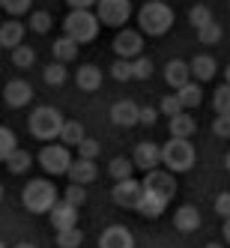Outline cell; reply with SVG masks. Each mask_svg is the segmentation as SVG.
<instances>
[{
  "label": "cell",
  "instance_id": "17",
  "mask_svg": "<svg viewBox=\"0 0 230 248\" xmlns=\"http://www.w3.org/2000/svg\"><path fill=\"white\" fill-rule=\"evenodd\" d=\"M66 176L72 183H78V186H90L96 176H99V168H96L93 158H78V162H72V168H69Z\"/></svg>",
  "mask_w": 230,
  "mask_h": 248
},
{
  "label": "cell",
  "instance_id": "1",
  "mask_svg": "<svg viewBox=\"0 0 230 248\" xmlns=\"http://www.w3.org/2000/svg\"><path fill=\"white\" fill-rule=\"evenodd\" d=\"M138 24H140V33H147V36H165L173 27V9L165 0H150L138 9Z\"/></svg>",
  "mask_w": 230,
  "mask_h": 248
},
{
  "label": "cell",
  "instance_id": "44",
  "mask_svg": "<svg viewBox=\"0 0 230 248\" xmlns=\"http://www.w3.org/2000/svg\"><path fill=\"white\" fill-rule=\"evenodd\" d=\"M215 212L224 216V218H230V191H221L215 198Z\"/></svg>",
  "mask_w": 230,
  "mask_h": 248
},
{
  "label": "cell",
  "instance_id": "24",
  "mask_svg": "<svg viewBox=\"0 0 230 248\" xmlns=\"http://www.w3.org/2000/svg\"><path fill=\"white\" fill-rule=\"evenodd\" d=\"M51 54H54V60H60V63H72L78 57V42L63 33V36L54 39V45H51Z\"/></svg>",
  "mask_w": 230,
  "mask_h": 248
},
{
  "label": "cell",
  "instance_id": "52",
  "mask_svg": "<svg viewBox=\"0 0 230 248\" xmlns=\"http://www.w3.org/2000/svg\"><path fill=\"white\" fill-rule=\"evenodd\" d=\"M0 201H3V186H0Z\"/></svg>",
  "mask_w": 230,
  "mask_h": 248
},
{
  "label": "cell",
  "instance_id": "8",
  "mask_svg": "<svg viewBox=\"0 0 230 248\" xmlns=\"http://www.w3.org/2000/svg\"><path fill=\"white\" fill-rule=\"evenodd\" d=\"M111 198H114V203L123 206V209H138L140 198H144V183H138L135 176H132V180H120V183H114Z\"/></svg>",
  "mask_w": 230,
  "mask_h": 248
},
{
  "label": "cell",
  "instance_id": "27",
  "mask_svg": "<svg viewBox=\"0 0 230 248\" xmlns=\"http://www.w3.org/2000/svg\"><path fill=\"white\" fill-rule=\"evenodd\" d=\"M108 173L114 176V183H120V180H132V173H135V162H132V158H126V155H117V158H111Z\"/></svg>",
  "mask_w": 230,
  "mask_h": 248
},
{
  "label": "cell",
  "instance_id": "10",
  "mask_svg": "<svg viewBox=\"0 0 230 248\" xmlns=\"http://www.w3.org/2000/svg\"><path fill=\"white\" fill-rule=\"evenodd\" d=\"M114 51L123 60H135V57H140V51H144V36H140L138 30H120L114 36Z\"/></svg>",
  "mask_w": 230,
  "mask_h": 248
},
{
  "label": "cell",
  "instance_id": "51",
  "mask_svg": "<svg viewBox=\"0 0 230 248\" xmlns=\"http://www.w3.org/2000/svg\"><path fill=\"white\" fill-rule=\"evenodd\" d=\"M206 248H221V245H215V242H212V245H206Z\"/></svg>",
  "mask_w": 230,
  "mask_h": 248
},
{
  "label": "cell",
  "instance_id": "45",
  "mask_svg": "<svg viewBox=\"0 0 230 248\" xmlns=\"http://www.w3.org/2000/svg\"><path fill=\"white\" fill-rule=\"evenodd\" d=\"M155 117H158L155 108H140V123L144 126H155Z\"/></svg>",
  "mask_w": 230,
  "mask_h": 248
},
{
  "label": "cell",
  "instance_id": "41",
  "mask_svg": "<svg viewBox=\"0 0 230 248\" xmlns=\"http://www.w3.org/2000/svg\"><path fill=\"white\" fill-rule=\"evenodd\" d=\"M99 140H93V138H84L81 140V147H78V158H93L96 162V155H99Z\"/></svg>",
  "mask_w": 230,
  "mask_h": 248
},
{
  "label": "cell",
  "instance_id": "22",
  "mask_svg": "<svg viewBox=\"0 0 230 248\" xmlns=\"http://www.w3.org/2000/svg\"><path fill=\"white\" fill-rule=\"evenodd\" d=\"M168 203H170V201L158 198V194H153V191H144V198H140V203H138L135 212H140L144 218H158V216L168 209Z\"/></svg>",
  "mask_w": 230,
  "mask_h": 248
},
{
  "label": "cell",
  "instance_id": "42",
  "mask_svg": "<svg viewBox=\"0 0 230 248\" xmlns=\"http://www.w3.org/2000/svg\"><path fill=\"white\" fill-rule=\"evenodd\" d=\"M30 3H33V0H3V9L12 15V18H18V15L30 12Z\"/></svg>",
  "mask_w": 230,
  "mask_h": 248
},
{
  "label": "cell",
  "instance_id": "16",
  "mask_svg": "<svg viewBox=\"0 0 230 248\" xmlns=\"http://www.w3.org/2000/svg\"><path fill=\"white\" fill-rule=\"evenodd\" d=\"M173 227L180 230V233H194V230L200 227V212H198V206L185 203V206L176 209L173 212Z\"/></svg>",
  "mask_w": 230,
  "mask_h": 248
},
{
  "label": "cell",
  "instance_id": "38",
  "mask_svg": "<svg viewBox=\"0 0 230 248\" xmlns=\"http://www.w3.org/2000/svg\"><path fill=\"white\" fill-rule=\"evenodd\" d=\"M158 111H162V114H165V117L170 120V117H176V114H183L185 108H183V102H180V96L173 93V96H165V99H162V105H158Z\"/></svg>",
  "mask_w": 230,
  "mask_h": 248
},
{
  "label": "cell",
  "instance_id": "4",
  "mask_svg": "<svg viewBox=\"0 0 230 248\" xmlns=\"http://www.w3.org/2000/svg\"><path fill=\"white\" fill-rule=\"evenodd\" d=\"M21 203L24 209L36 212V216H42V212H51L57 203V188L51 180H30L21 191Z\"/></svg>",
  "mask_w": 230,
  "mask_h": 248
},
{
  "label": "cell",
  "instance_id": "54",
  "mask_svg": "<svg viewBox=\"0 0 230 248\" xmlns=\"http://www.w3.org/2000/svg\"><path fill=\"white\" fill-rule=\"evenodd\" d=\"M0 9H3V0H0Z\"/></svg>",
  "mask_w": 230,
  "mask_h": 248
},
{
  "label": "cell",
  "instance_id": "34",
  "mask_svg": "<svg viewBox=\"0 0 230 248\" xmlns=\"http://www.w3.org/2000/svg\"><path fill=\"white\" fill-rule=\"evenodd\" d=\"M84 242V233L78 227H69V230H57V245L60 248H81Z\"/></svg>",
  "mask_w": 230,
  "mask_h": 248
},
{
  "label": "cell",
  "instance_id": "25",
  "mask_svg": "<svg viewBox=\"0 0 230 248\" xmlns=\"http://www.w3.org/2000/svg\"><path fill=\"white\" fill-rule=\"evenodd\" d=\"M176 96H180V102H183V108H185V111H191V108H200V102H203L200 81H188L185 87H180V90H176Z\"/></svg>",
  "mask_w": 230,
  "mask_h": 248
},
{
  "label": "cell",
  "instance_id": "32",
  "mask_svg": "<svg viewBox=\"0 0 230 248\" xmlns=\"http://www.w3.org/2000/svg\"><path fill=\"white\" fill-rule=\"evenodd\" d=\"M188 21L194 24V30H200V27L212 24V21H215V18H212V9H209V6L198 3V6H191V12H188Z\"/></svg>",
  "mask_w": 230,
  "mask_h": 248
},
{
  "label": "cell",
  "instance_id": "47",
  "mask_svg": "<svg viewBox=\"0 0 230 248\" xmlns=\"http://www.w3.org/2000/svg\"><path fill=\"white\" fill-rule=\"evenodd\" d=\"M221 236L230 242V218H224V227H221Z\"/></svg>",
  "mask_w": 230,
  "mask_h": 248
},
{
  "label": "cell",
  "instance_id": "5",
  "mask_svg": "<svg viewBox=\"0 0 230 248\" xmlns=\"http://www.w3.org/2000/svg\"><path fill=\"white\" fill-rule=\"evenodd\" d=\"M194 158H198V153H194L191 140L188 138H170L168 144L162 147V165L170 170V173H185L194 168Z\"/></svg>",
  "mask_w": 230,
  "mask_h": 248
},
{
  "label": "cell",
  "instance_id": "20",
  "mask_svg": "<svg viewBox=\"0 0 230 248\" xmlns=\"http://www.w3.org/2000/svg\"><path fill=\"white\" fill-rule=\"evenodd\" d=\"M165 81L173 87V90H180V87H185L191 81V66L185 60H170L165 66Z\"/></svg>",
  "mask_w": 230,
  "mask_h": 248
},
{
  "label": "cell",
  "instance_id": "9",
  "mask_svg": "<svg viewBox=\"0 0 230 248\" xmlns=\"http://www.w3.org/2000/svg\"><path fill=\"white\" fill-rule=\"evenodd\" d=\"M144 191H153V194H158V198H165V201H173V194H176L173 173L170 170H162V168L150 170L144 176Z\"/></svg>",
  "mask_w": 230,
  "mask_h": 248
},
{
  "label": "cell",
  "instance_id": "21",
  "mask_svg": "<svg viewBox=\"0 0 230 248\" xmlns=\"http://www.w3.org/2000/svg\"><path fill=\"white\" fill-rule=\"evenodd\" d=\"M24 45V24L18 18H9L6 24H0V48H18Z\"/></svg>",
  "mask_w": 230,
  "mask_h": 248
},
{
  "label": "cell",
  "instance_id": "37",
  "mask_svg": "<svg viewBox=\"0 0 230 248\" xmlns=\"http://www.w3.org/2000/svg\"><path fill=\"white\" fill-rule=\"evenodd\" d=\"M51 24H54V18H51V12H30V30L33 33H48Z\"/></svg>",
  "mask_w": 230,
  "mask_h": 248
},
{
  "label": "cell",
  "instance_id": "6",
  "mask_svg": "<svg viewBox=\"0 0 230 248\" xmlns=\"http://www.w3.org/2000/svg\"><path fill=\"white\" fill-rule=\"evenodd\" d=\"M72 153H69L66 144H45L39 150V168L48 173V176H60V173H69L72 168Z\"/></svg>",
  "mask_w": 230,
  "mask_h": 248
},
{
  "label": "cell",
  "instance_id": "31",
  "mask_svg": "<svg viewBox=\"0 0 230 248\" xmlns=\"http://www.w3.org/2000/svg\"><path fill=\"white\" fill-rule=\"evenodd\" d=\"M30 162H33V155H30L27 150H15V153L6 158V168H9V173H24V170L30 168Z\"/></svg>",
  "mask_w": 230,
  "mask_h": 248
},
{
  "label": "cell",
  "instance_id": "3",
  "mask_svg": "<svg viewBox=\"0 0 230 248\" xmlns=\"http://www.w3.org/2000/svg\"><path fill=\"white\" fill-rule=\"evenodd\" d=\"M63 123L66 120H63V114L57 108H51V105H39V108L30 114V120H27V129H30V135L36 138V140H54L63 132Z\"/></svg>",
  "mask_w": 230,
  "mask_h": 248
},
{
  "label": "cell",
  "instance_id": "18",
  "mask_svg": "<svg viewBox=\"0 0 230 248\" xmlns=\"http://www.w3.org/2000/svg\"><path fill=\"white\" fill-rule=\"evenodd\" d=\"M75 84H78V90H84V93H96L102 87V69L93 66V63H84L75 72Z\"/></svg>",
  "mask_w": 230,
  "mask_h": 248
},
{
  "label": "cell",
  "instance_id": "40",
  "mask_svg": "<svg viewBox=\"0 0 230 248\" xmlns=\"http://www.w3.org/2000/svg\"><path fill=\"white\" fill-rule=\"evenodd\" d=\"M132 69H135V78H138V81H147V78L153 75V60L140 54V57L132 60Z\"/></svg>",
  "mask_w": 230,
  "mask_h": 248
},
{
  "label": "cell",
  "instance_id": "7",
  "mask_svg": "<svg viewBox=\"0 0 230 248\" xmlns=\"http://www.w3.org/2000/svg\"><path fill=\"white\" fill-rule=\"evenodd\" d=\"M96 15H99V21L108 24V27H123L132 15V0H99Z\"/></svg>",
  "mask_w": 230,
  "mask_h": 248
},
{
  "label": "cell",
  "instance_id": "28",
  "mask_svg": "<svg viewBox=\"0 0 230 248\" xmlns=\"http://www.w3.org/2000/svg\"><path fill=\"white\" fill-rule=\"evenodd\" d=\"M42 78H45V84H48V87H60V84H66V78H69L66 63H60V60L48 63V66H45V72H42Z\"/></svg>",
  "mask_w": 230,
  "mask_h": 248
},
{
  "label": "cell",
  "instance_id": "19",
  "mask_svg": "<svg viewBox=\"0 0 230 248\" xmlns=\"http://www.w3.org/2000/svg\"><path fill=\"white\" fill-rule=\"evenodd\" d=\"M188 66H191V78H194V81H200V84L212 81V78H215V72H218L215 57H209V54H198Z\"/></svg>",
  "mask_w": 230,
  "mask_h": 248
},
{
  "label": "cell",
  "instance_id": "50",
  "mask_svg": "<svg viewBox=\"0 0 230 248\" xmlns=\"http://www.w3.org/2000/svg\"><path fill=\"white\" fill-rule=\"evenodd\" d=\"M224 168H227V170H230V153H227V155H224Z\"/></svg>",
  "mask_w": 230,
  "mask_h": 248
},
{
  "label": "cell",
  "instance_id": "2",
  "mask_svg": "<svg viewBox=\"0 0 230 248\" xmlns=\"http://www.w3.org/2000/svg\"><path fill=\"white\" fill-rule=\"evenodd\" d=\"M99 27H102V21H99V15L93 9H72L63 18V33L72 36L78 45L93 42L99 36Z\"/></svg>",
  "mask_w": 230,
  "mask_h": 248
},
{
  "label": "cell",
  "instance_id": "43",
  "mask_svg": "<svg viewBox=\"0 0 230 248\" xmlns=\"http://www.w3.org/2000/svg\"><path fill=\"white\" fill-rule=\"evenodd\" d=\"M212 135L215 138H230V114H218L212 120Z\"/></svg>",
  "mask_w": 230,
  "mask_h": 248
},
{
  "label": "cell",
  "instance_id": "23",
  "mask_svg": "<svg viewBox=\"0 0 230 248\" xmlns=\"http://www.w3.org/2000/svg\"><path fill=\"white\" fill-rule=\"evenodd\" d=\"M168 129H170V138H191L194 132H198V123H194V117L188 111H183V114L170 117Z\"/></svg>",
  "mask_w": 230,
  "mask_h": 248
},
{
  "label": "cell",
  "instance_id": "49",
  "mask_svg": "<svg viewBox=\"0 0 230 248\" xmlns=\"http://www.w3.org/2000/svg\"><path fill=\"white\" fill-rule=\"evenodd\" d=\"M15 248H36L33 242H21V245H15Z\"/></svg>",
  "mask_w": 230,
  "mask_h": 248
},
{
  "label": "cell",
  "instance_id": "36",
  "mask_svg": "<svg viewBox=\"0 0 230 248\" xmlns=\"http://www.w3.org/2000/svg\"><path fill=\"white\" fill-rule=\"evenodd\" d=\"M111 78H114V81H132V78H135L132 60H123V57H117V60L111 63Z\"/></svg>",
  "mask_w": 230,
  "mask_h": 248
},
{
  "label": "cell",
  "instance_id": "30",
  "mask_svg": "<svg viewBox=\"0 0 230 248\" xmlns=\"http://www.w3.org/2000/svg\"><path fill=\"white\" fill-rule=\"evenodd\" d=\"M18 150V140H15V132L6 129V126H0V162H6V158Z\"/></svg>",
  "mask_w": 230,
  "mask_h": 248
},
{
  "label": "cell",
  "instance_id": "39",
  "mask_svg": "<svg viewBox=\"0 0 230 248\" xmlns=\"http://www.w3.org/2000/svg\"><path fill=\"white\" fill-rule=\"evenodd\" d=\"M63 201H66V203H72V206H84V203H87V191H84V186L72 183V186L63 191Z\"/></svg>",
  "mask_w": 230,
  "mask_h": 248
},
{
  "label": "cell",
  "instance_id": "29",
  "mask_svg": "<svg viewBox=\"0 0 230 248\" xmlns=\"http://www.w3.org/2000/svg\"><path fill=\"white\" fill-rule=\"evenodd\" d=\"M33 63H36V51H33L30 45L12 48V66H15V69H30Z\"/></svg>",
  "mask_w": 230,
  "mask_h": 248
},
{
  "label": "cell",
  "instance_id": "13",
  "mask_svg": "<svg viewBox=\"0 0 230 248\" xmlns=\"http://www.w3.org/2000/svg\"><path fill=\"white\" fill-rule=\"evenodd\" d=\"M99 248H135V236H132V230H129V227L111 224V227H105V230H102Z\"/></svg>",
  "mask_w": 230,
  "mask_h": 248
},
{
  "label": "cell",
  "instance_id": "26",
  "mask_svg": "<svg viewBox=\"0 0 230 248\" xmlns=\"http://www.w3.org/2000/svg\"><path fill=\"white\" fill-rule=\"evenodd\" d=\"M84 138H87V132H84V126H81L78 120H66V123H63L60 144H66V147H81Z\"/></svg>",
  "mask_w": 230,
  "mask_h": 248
},
{
  "label": "cell",
  "instance_id": "12",
  "mask_svg": "<svg viewBox=\"0 0 230 248\" xmlns=\"http://www.w3.org/2000/svg\"><path fill=\"white\" fill-rule=\"evenodd\" d=\"M30 99H33V87L24 78L6 81V87H3V102L9 105V108H24V105H30Z\"/></svg>",
  "mask_w": 230,
  "mask_h": 248
},
{
  "label": "cell",
  "instance_id": "48",
  "mask_svg": "<svg viewBox=\"0 0 230 248\" xmlns=\"http://www.w3.org/2000/svg\"><path fill=\"white\" fill-rule=\"evenodd\" d=\"M224 84H230V63H227V69H224Z\"/></svg>",
  "mask_w": 230,
  "mask_h": 248
},
{
  "label": "cell",
  "instance_id": "53",
  "mask_svg": "<svg viewBox=\"0 0 230 248\" xmlns=\"http://www.w3.org/2000/svg\"><path fill=\"white\" fill-rule=\"evenodd\" d=\"M0 248H6V245H3V239H0Z\"/></svg>",
  "mask_w": 230,
  "mask_h": 248
},
{
  "label": "cell",
  "instance_id": "46",
  "mask_svg": "<svg viewBox=\"0 0 230 248\" xmlns=\"http://www.w3.org/2000/svg\"><path fill=\"white\" fill-rule=\"evenodd\" d=\"M66 3L72 6V9H93L99 0H66Z\"/></svg>",
  "mask_w": 230,
  "mask_h": 248
},
{
  "label": "cell",
  "instance_id": "11",
  "mask_svg": "<svg viewBox=\"0 0 230 248\" xmlns=\"http://www.w3.org/2000/svg\"><path fill=\"white\" fill-rule=\"evenodd\" d=\"M132 162H135V168H140L144 173H150V170H155L158 165H162V147L153 144V140H144V144L135 147Z\"/></svg>",
  "mask_w": 230,
  "mask_h": 248
},
{
  "label": "cell",
  "instance_id": "14",
  "mask_svg": "<svg viewBox=\"0 0 230 248\" xmlns=\"http://www.w3.org/2000/svg\"><path fill=\"white\" fill-rule=\"evenodd\" d=\"M111 120L117 123V126H123V129H132V126L140 123V108L132 99H120V102H114V108H111Z\"/></svg>",
  "mask_w": 230,
  "mask_h": 248
},
{
  "label": "cell",
  "instance_id": "15",
  "mask_svg": "<svg viewBox=\"0 0 230 248\" xmlns=\"http://www.w3.org/2000/svg\"><path fill=\"white\" fill-rule=\"evenodd\" d=\"M51 218V227L54 230H69V227H78V206L66 203V201H57L54 209L48 212Z\"/></svg>",
  "mask_w": 230,
  "mask_h": 248
},
{
  "label": "cell",
  "instance_id": "33",
  "mask_svg": "<svg viewBox=\"0 0 230 248\" xmlns=\"http://www.w3.org/2000/svg\"><path fill=\"white\" fill-rule=\"evenodd\" d=\"M212 108H215V114H230V84L215 87V93H212Z\"/></svg>",
  "mask_w": 230,
  "mask_h": 248
},
{
  "label": "cell",
  "instance_id": "35",
  "mask_svg": "<svg viewBox=\"0 0 230 248\" xmlns=\"http://www.w3.org/2000/svg\"><path fill=\"white\" fill-rule=\"evenodd\" d=\"M221 36H224V30H221V24H218V21H212V24H206V27H200V30H198L200 45H215V42H221Z\"/></svg>",
  "mask_w": 230,
  "mask_h": 248
}]
</instances>
